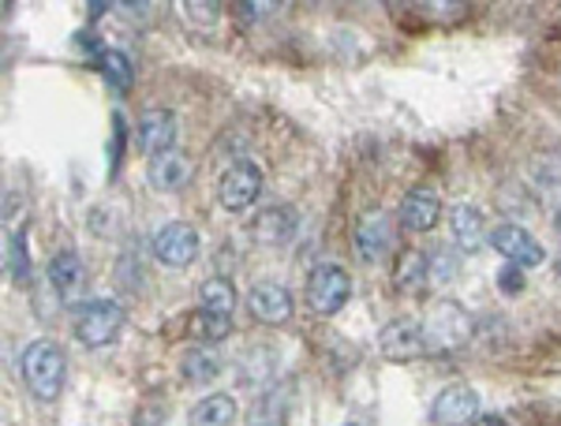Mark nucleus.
I'll use <instances>...</instances> for the list:
<instances>
[{"label": "nucleus", "mask_w": 561, "mask_h": 426, "mask_svg": "<svg viewBox=\"0 0 561 426\" xmlns=\"http://www.w3.org/2000/svg\"><path fill=\"white\" fill-rule=\"evenodd\" d=\"M94 65L98 71H105V79L113 83L116 90H128L131 87V60L124 57V53H116V49H102L94 57Z\"/></svg>", "instance_id": "4be33fe9"}, {"label": "nucleus", "mask_w": 561, "mask_h": 426, "mask_svg": "<svg viewBox=\"0 0 561 426\" xmlns=\"http://www.w3.org/2000/svg\"><path fill=\"white\" fill-rule=\"evenodd\" d=\"M497 285H502V292L505 296H517V292H524V285H528V280H524V266H505L502 274H497Z\"/></svg>", "instance_id": "393cba45"}, {"label": "nucleus", "mask_w": 561, "mask_h": 426, "mask_svg": "<svg viewBox=\"0 0 561 426\" xmlns=\"http://www.w3.org/2000/svg\"><path fill=\"white\" fill-rule=\"evenodd\" d=\"M248 311H251V319L262 325H280L293 319L296 303H293V296H288V288L274 285V280H262V285H255L248 292Z\"/></svg>", "instance_id": "9b49d317"}, {"label": "nucleus", "mask_w": 561, "mask_h": 426, "mask_svg": "<svg viewBox=\"0 0 561 426\" xmlns=\"http://www.w3.org/2000/svg\"><path fill=\"white\" fill-rule=\"evenodd\" d=\"M20 370H23V382L31 389L34 401L53 404L60 393H65V375H68V359L65 348L49 337H38L23 348L20 356Z\"/></svg>", "instance_id": "f257e3e1"}, {"label": "nucleus", "mask_w": 561, "mask_h": 426, "mask_svg": "<svg viewBox=\"0 0 561 426\" xmlns=\"http://www.w3.org/2000/svg\"><path fill=\"white\" fill-rule=\"evenodd\" d=\"M345 426H359V423H345Z\"/></svg>", "instance_id": "c85d7f7f"}, {"label": "nucleus", "mask_w": 561, "mask_h": 426, "mask_svg": "<svg viewBox=\"0 0 561 426\" xmlns=\"http://www.w3.org/2000/svg\"><path fill=\"white\" fill-rule=\"evenodd\" d=\"M76 341L83 348H108L124 330V307L116 299H90L76 311Z\"/></svg>", "instance_id": "7ed1b4c3"}, {"label": "nucleus", "mask_w": 561, "mask_h": 426, "mask_svg": "<svg viewBox=\"0 0 561 426\" xmlns=\"http://www.w3.org/2000/svg\"><path fill=\"white\" fill-rule=\"evenodd\" d=\"M49 280H53V288H57L60 303L71 307L79 296H83V288H87L83 258H79L76 251H57V255L49 258Z\"/></svg>", "instance_id": "ddd939ff"}, {"label": "nucleus", "mask_w": 561, "mask_h": 426, "mask_svg": "<svg viewBox=\"0 0 561 426\" xmlns=\"http://www.w3.org/2000/svg\"><path fill=\"white\" fill-rule=\"evenodd\" d=\"M8 274H12V280H20V285H26V277H31V258H26V247H23V232H15L12 240H8Z\"/></svg>", "instance_id": "b1692460"}, {"label": "nucleus", "mask_w": 561, "mask_h": 426, "mask_svg": "<svg viewBox=\"0 0 561 426\" xmlns=\"http://www.w3.org/2000/svg\"><path fill=\"white\" fill-rule=\"evenodd\" d=\"M229 423H237V396L229 393L206 396L192 412V426H229Z\"/></svg>", "instance_id": "6ab92c4d"}, {"label": "nucleus", "mask_w": 561, "mask_h": 426, "mask_svg": "<svg viewBox=\"0 0 561 426\" xmlns=\"http://www.w3.org/2000/svg\"><path fill=\"white\" fill-rule=\"evenodd\" d=\"M449 232H454L457 247L465 251V255H472V251H479L486 240H491V232L483 229V214H479L476 206H465V203L449 210Z\"/></svg>", "instance_id": "f3484780"}, {"label": "nucleus", "mask_w": 561, "mask_h": 426, "mask_svg": "<svg viewBox=\"0 0 561 426\" xmlns=\"http://www.w3.org/2000/svg\"><path fill=\"white\" fill-rule=\"evenodd\" d=\"M472 426H510V423H505L502 415H479Z\"/></svg>", "instance_id": "a878e982"}, {"label": "nucleus", "mask_w": 561, "mask_h": 426, "mask_svg": "<svg viewBox=\"0 0 561 426\" xmlns=\"http://www.w3.org/2000/svg\"><path fill=\"white\" fill-rule=\"evenodd\" d=\"M135 135H139V150L147 158H161L176 147V116L169 113L165 105H150L139 113V124H135Z\"/></svg>", "instance_id": "6e6552de"}, {"label": "nucleus", "mask_w": 561, "mask_h": 426, "mask_svg": "<svg viewBox=\"0 0 561 426\" xmlns=\"http://www.w3.org/2000/svg\"><path fill=\"white\" fill-rule=\"evenodd\" d=\"M438 210H442V203L434 187H412L401 203V224L412 232H431L434 224H438Z\"/></svg>", "instance_id": "2eb2a0df"}, {"label": "nucleus", "mask_w": 561, "mask_h": 426, "mask_svg": "<svg viewBox=\"0 0 561 426\" xmlns=\"http://www.w3.org/2000/svg\"><path fill=\"white\" fill-rule=\"evenodd\" d=\"M147 180H150V187H158V192H180V187L192 180V158L180 153V150H169V153H161V158H150Z\"/></svg>", "instance_id": "dca6fc26"}, {"label": "nucleus", "mask_w": 561, "mask_h": 426, "mask_svg": "<svg viewBox=\"0 0 561 426\" xmlns=\"http://www.w3.org/2000/svg\"><path fill=\"white\" fill-rule=\"evenodd\" d=\"M262 192V169L255 161H237L232 169H225V176L217 180V203L229 214H240L248 206H255Z\"/></svg>", "instance_id": "423d86ee"}, {"label": "nucleus", "mask_w": 561, "mask_h": 426, "mask_svg": "<svg viewBox=\"0 0 561 426\" xmlns=\"http://www.w3.org/2000/svg\"><path fill=\"white\" fill-rule=\"evenodd\" d=\"M180 370H184L187 382L206 385V382H214V378L221 375V356H217L210 344H195V348L184 352V359H180Z\"/></svg>", "instance_id": "a211bd4d"}, {"label": "nucleus", "mask_w": 561, "mask_h": 426, "mask_svg": "<svg viewBox=\"0 0 561 426\" xmlns=\"http://www.w3.org/2000/svg\"><path fill=\"white\" fill-rule=\"evenodd\" d=\"M554 274H558V277H561V255H558V258H554Z\"/></svg>", "instance_id": "cd10ccee"}, {"label": "nucleus", "mask_w": 561, "mask_h": 426, "mask_svg": "<svg viewBox=\"0 0 561 426\" xmlns=\"http://www.w3.org/2000/svg\"><path fill=\"white\" fill-rule=\"evenodd\" d=\"M423 337H427V352H457L472 337V314L457 299H438L423 319Z\"/></svg>", "instance_id": "f03ea898"}, {"label": "nucleus", "mask_w": 561, "mask_h": 426, "mask_svg": "<svg viewBox=\"0 0 561 426\" xmlns=\"http://www.w3.org/2000/svg\"><path fill=\"white\" fill-rule=\"evenodd\" d=\"M479 419V393L472 385H446L431 401L434 426H472Z\"/></svg>", "instance_id": "0eeeda50"}, {"label": "nucleus", "mask_w": 561, "mask_h": 426, "mask_svg": "<svg viewBox=\"0 0 561 426\" xmlns=\"http://www.w3.org/2000/svg\"><path fill=\"white\" fill-rule=\"evenodd\" d=\"M150 251H153V258H158L161 266L184 269V266H192V262L198 258V232L187 221H169V224H161V229L153 232Z\"/></svg>", "instance_id": "39448f33"}, {"label": "nucleus", "mask_w": 561, "mask_h": 426, "mask_svg": "<svg viewBox=\"0 0 561 426\" xmlns=\"http://www.w3.org/2000/svg\"><path fill=\"white\" fill-rule=\"evenodd\" d=\"M198 307L210 314H232V307H237V288H232V280L229 277L203 280V288H198Z\"/></svg>", "instance_id": "aec40b11"}, {"label": "nucleus", "mask_w": 561, "mask_h": 426, "mask_svg": "<svg viewBox=\"0 0 561 426\" xmlns=\"http://www.w3.org/2000/svg\"><path fill=\"white\" fill-rule=\"evenodd\" d=\"M356 251H359V258H364V262H378V258H386L389 251H393V221H389L382 210L359 217Z\"/></svg>", "instance_id": "f8f14e48"}, {"label": "nucleus", "mask_w": 561, "mask_h": 426, "mask_svg": "<svg viewBox=\"0 0 561 426\" xmlns=\"http://www.w3.org/2000/svg\"><path fill=\"white\" fill-rule=\"evenodd\" d=\"M554 229H558V235H561V206H558V214H554Z\"/></svg>", "instance_id": "bb28decb"}, {"label": "nucleus", "mask_w": 561, "mask_h": 426, "mask_svg": "<svg viewBox=\"0 0 561 426\" xmlns=\"http://www.w3.org/2000/svg\"><path fill=\"white\" fill-rule=\"evenodd\" d=\"M296 235V210L293 206H270V210H259L255 221H251V240L262 243V247H280Z\"/></svg>", "instance_id": "4468645a"}, {"label": "nucleus", "mask_w": 561, "mask_h": 426, "mask_svg": "<svg viewBox=\"0 0 561 426\" xmlns=\"http://www.w3.org/2000/svg\"><path fill=\"white\" fill-rule=\"evenodd\" d=\"M378 352L389 362H412L427 352V337H423V325H415L409 319H393L382 325L378 333Z\"/></svg>", "instance_id": "1a4fd4ad"}, {"label": "nucleus", "mask_w": 561, "mask_h": 426, "mask_svg": "<svg viewBox=\"0 0 561 426\" xmlns=\"http://www.w3.org/2000/svg\"><path fill=\"white\" fill-rule=\"evenodd\" d=\"M427 277H431V258L423 255V251H404V255L397 258V288H401V292L423 288Z\"/></svg>", "instance_id": "412c9836"}, {"label": "nucleus", "mask_w": 561, "mask_h": 426, "mask_svg": "<svg viewBox=\"0 0 561 426\" xmlns=\"http://www.w3.org/2000/svg\"><path fill=\"white\" fill-rule=\"evenodd\" d=\"M229 333H232V319H229V314H210V311L198 314V337H203L206 344L225 341Z\"/></svg>", "instance_id": "5701e85b"}, {"label": "nucleus", "mask_w": 561, "mask_h": 426, "mask_svg": "<svg viewBox=\"0 0 561 426\" xmlns=\"http://www.w3.org/2000/svg\"><path fill=\"white\" fill-rule=\"evenodd\" d=\"M348 299H352V277L345 274V269L333 266V262L314 266V274L307 277V303H311L314 314L330 319V314H337Z\"/></svg>", "instance_id": "20e7f679"}, {"label": "nucleus", "mask_w": 561, "mask_h": 426, "mask_svg": "<svg viewBox=\"0 0 561 426\" xmlns=\"http://www.w3.org/2000/svg\"><path fill=\"white\" fill-rule=\"evenodd\" d=\"M491 247L513 266H542L547 262V251L531 232H524L520 224H497L491 232Z\"/></svg>", "instance_id": "9d476101"}]
</instances>
